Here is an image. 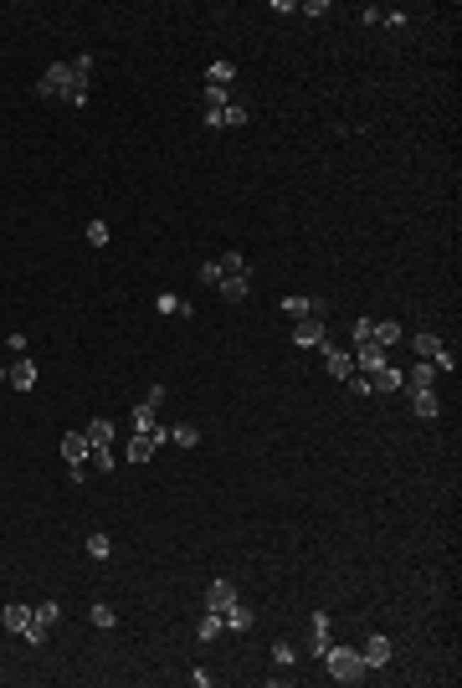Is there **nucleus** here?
<instances>
[{
	"label": "nucleus",
	"mask_w": 462,
	"mask_h": 688,
	"mask_svg": "<svg viewBox=\"0 0 462 688\" xmlns=\"http://www.w3.org/2000/svg\"><path fill=\"white\" fill-rule=\"evenodd\" d=\"M57 616H62L57 601H41V606H31V621H36V627H57Z\"/></svg>",
	"instance_id": "19"
},
{
	"label": "nucleus",
	"mask_w": 462,
	"mask_h": 688,
	"mask_svg": "<svg viewBox=\"0 0 462 688\" xmlns=\"http://www.w3.org/2000/svg\"><path fill=\"white\" fill-rule=\"evenodd\" d=\"M411 350L422 355V360H431L436 350H442V339H436V334H416V339H411Z\"/></svg>",
	"instance_id": "23"
},
{
	"label": "nucleus",
	"mask_w": 462,
	"mask_h": 688,
	"mask_svg": "<svg viewBox=\"0 0 462 688\" xmlns=\"http://www.w3.org/2000/svg\"><path fill=\"white\" fill-rule=\"evenodd\" d=\"M57 98H62V103H72V109H82V103H87V77H72Z\"/></svg>",
	"instance_id": "17"
},
{
	"label": "nucleus",
	"mask_w": 462,
	"mask_h": 688,
	"mask_svg": "<svg viewBox=\"0 0 462 688\" xmlns=\"http://www.w3.org/2000/svg\"><path fill=\"white\" fill-rule=\"evenodd\" d=\"M324 658H329V673H334L339 683H360V678L370 673V668H365V658H360V653H349V648H329Z\"/></svg>",
	"instance_id": "1"
},
{
	"label": "nucleus",
	"mask_w": 462,
	"mask_h": 688,
	"mask_svg": "<svg viewBox=\"0 0 462 688\" xmlns=\"http://www.w3.org/2000/svg\"><path fill=\"white\" fill-rule=\"evenodd\" d=\"M216 288H221V293L231 298V304H241V298H247V293H252V283H247V272H236V277H221V283H216Z\"/></svg>",
	"instance_id": "12"
},
{
	"label": "nucleus",
	"mask_w": 462,
	"mask_h": 688,
	"mask_svg": "<svg viewBox=\"0 0 462 688\" xmlns=\"http://www.w3.org/2000/svg\"><path fill=\"white\" fill-rule=\"evenodd\" d=\"M282 314H288L293 324H298V318H308V314H314V298H298V293H293V298H282Z\"/></svg>",
	"instance_id": "18"
},
{
	"label": "nucleus",
	"mask_w": 462,
	"mask_h": 688,
	"mask_svg": "<svg viewBox=\"0 0 462 688\" xmlns=\"http://www.w3.org/2000/svg\"><path fill=\"white\" fill-rule=\"evenodd\" d=\"M411 411L422 416V421H431V416H436V396H431V391H411Z\"/></svg>",
	"instance_id": "16"
},
{
	"label": "nucleus",
	"mask_w": 462,
	"mask_h": 688,
	"mask_svg": "<svg viewBox=\"0 0 462 688\" xmlns=\"http://www.w3.org/2000/svg\"><path fill=\"white\" fill-rule=\"evenodd\" d=\"M170 432H165V426H149V432H134V442H128V462H149L154 453H160V442H165Z\"/></svg>",
	"instance_id": "3"
},
{
	"label": "nucleus",
	"mask_w": 462,
	"mask_h": 688,
	"mask_svg": "<svg viewBox=\"0 0 462 688\" xmlns=\"http://www.w3.org/2000/svg\"><path fill=\"white\" fill-rule=\"evenodd\" d=\"M195 277H201L206 288H216V283H221V267H216V262H201V267H195Z\"/></svg>",
	"instance_id": "32"
},
{
	"label": "nucleus",
	"mask_w": 462,
	"mask_h": 688,
	"mask_svg": "<svg viewBox=\"0 0 462 688\" xmlns=\"http://www.w3.org/2000/svg\"><path fill=\"white\" fill-rule=\"evenodd\" d=\"M87 555H93V560H108V555H114V545H108V534H87Z\"/></svg>",
	"instance_id": "27"
},
{
	"label": "nucleus",
	"mask_w": 462,
	"mask_h": 688,
	"mask_svg": "<svg viewBox=\"0 0 462 688\" xmlns=\"http://www.w3.org/2000/svg\"><path fill=\"white\" fill-rule=\"evenodd\" d=\"M231 77H236V67H231L226 57H216V62H211V88H226Z\"/></svg>",
	"instance_id": "20"
},
{
	"label": "nucleus",
	"mask_w": 462,
	"mask_h": 688,
	"mask_svg": "<svg viewBox=\"0 0 462 688\" xmlns=\"http://www.w3.org/2000/svg\"><path fill=\"white\" fill-rule=\"evenodd\" d=\"M216 267H221V277H236V272H247V257H241V252H226Z\"/></svg>",
	"instance_id": "26"
},
{
	"label": "nucleus",
	"mask_w": 462,
	"mask_h": 688,
	"mask_svg": "<svg viewBox=\"0 0 462 688\" xmlns=\"http://www.w3.org/2000/svg\"><path fill=\"white\" fill-rule=\"evenodd\" d=\"M87 462H93L98 472H114L119 462H114V453H108V447H93V453H87Z\"/></svg>",
	"instance_id": "29"
},
{
	"label": "nucleus",
	"mask_w": 462,
	"mask_h": 688,
	"mask_svg": "<svg viewBox=\"0 0 462 688\" xmlns=\"http://www.w3.org/2000/svg\"><path fill=\"white\" fill-rule=\"evenodd\" d=\"M324 318L319 314H308V318H298V329H293V344H303V350H324Z\"/></svg>",
	"instance_id": "4"
},
{
	"label": "nucleus",
	"mask_w": 462,
	"mask_h": 688,
	"mask_svg": "<svg viewBox=\"0 0 462 688\" xmlns=\"http://www.w3.org/2000/svg\"><path fill=\"white\" fill-rule=\"evenodd\" d=\"M87 442H93V447H108V442H114V421H108V416L87 421Z\"/></svg>",
	"instance_id": "13"
},
{
	"label": "nucleus",
	"mask_w": 462,
	"mask_h": 688,
	"mask_svg": "<svg viewBox=\"0 0 462 688\" xmlns=\"http://www.w3.org/2000/svg\"><path fill=\"white\" fill-rule=\"evenodd\" d=\"M324 360H329V375H334V380H349V375H355V355L329 350V344H324Z\"/></svg>",
	"instance_id": "9"
},
{
	"label": "nucleus",
	"mask_w": 462,
	"mask_h": 688,
	"mask_svg": "<svg viewBox=\"0 0 462 688\" xmlns=\"http://www.w3.org/2000/svg\"><path fill=\"white\" fill-rule=\"evenodd\" d=\"M370 339H375V344H395V339H401V324H395V318H385V324L370 329Z\"/></svg>",
	"instance_id": "22"
},
{
	"label": "nucleus",
	"mask_w": 462,
	"mask_h": 688,
	"mask_svg": "<svg viewBox=\"0 0 462 688\" xmlns=\"http://www.w3.org/2000/svg\"><path fill=\"white\" fill-rule=\"evenodd\" d=\"M236 601V591H231V580H216V586L206 591V611H226Z\"/></svg>",
	"instance_id": "11"
},
{
	"label": "nucleus",
	"mask_w": 462,
	"mask_h": 688,
	"mask_svg": "<svg viewBox=\"0 0 462 688\" xmlns=\"http://www.w3.org/2000/svg\"><path fill=\"white\" fill-rule=\"evenodd\" d=\"M170 437H175V442H180V447H195V442H201V432H195V426H190V421H180V426H170Z\"/></svg>",
	"instance_id": "28"
},
{
	"label": "nucleus",
	"mask_w": 462,
	"mask_h": 688,
	"mask_svg": "<svg viewBox=\"0 0 462 688\" xmlns=\"http://www.w3.org/2000/svg\"><path fill=\"white\" fill-rule=\"evenodd\" d=\"M221 616H226V627H236V632H247V627H252V606H241V601H231Z\"/></svg>",
	"instance_id": "14"
},
{
	"label": "nucleus",
	"mask_w": 462,
	"mask_h": 688,
	"mask_svg": "<svg viewBox=\"0 0 462 688\" xmlns=\"http://www.w3.org/2000/svg\"><path fill=\"white\" fill-rule=\"evenodd\" d=\"M87 247H108V221H87Z\"/></svg>",
	"instance_id": "31"
},
{
	"label": "nucleus",
	"mask_w": 462,
	"mask_h": 688,
	"mask_svg": "<svg viewBox=\"0 0 462 688\" xmlns=\"http://www.w3.org/2000/svg\"><path fill=\"white\" fill-rule=\"evenodd\" d=\"M0 385H6V370H0Z\"/></svg>",
	"instance_id": "37"
},
{
	"label": "nucleus",
	"mask_w": 462,
	"mask_h": 688,
	"mask_svg": "<svg viewBox=\"0 0 462 688\" xmlns=\"http://www.w3.org/2000/svg\"><path fill=\"white\" fill-rule=\"evenodd\" d=\"M365 380H370V391H401V370L395 365H375Z\"/></svg>",
	"instance_id": "8"
},
{
	"label": "nucleus",
	"mask_w": 462,
	"mask_h": 688,
	"mask_svg": "<svg viewBox=\"0 0 462 688\" xmlns=\"http://www.w3.org/2000/svg\"><path fill=\"white\" fill-rule=\"evenodd\" d=\"M154 309H160V314H190V304H185V298H175V293H160V298H154Z\"/></svg>",
	"instance_id": "24"
},
{
	"label": "nucleus",
	"mask_w": 462,
	"mask_h": 688,
	"mask_svg": "<svg viewBox=\"0 0 462 688\" xmlns=\"http://www.w3.org/2000/svg\"><path fill=\"white\" fill-rule=\"evenodd\" d=\"M273 658H277V662H282V668H293V658H298V653H293V648H288V642H273Z\"/></svg>",
	"instance_id": "35"
},
{
	"label": "nucleus",
	"mask_w": 462,
	"mask_h": 688,
	"mask_svg": "<svg viewBox=\"0 0 462 688\" xmlns=\"http://www.w3.org/2000/svg\"><path fill=\"white\" fill-rule=\"evenodd\" d=\"M226 88H206V113H216V109H226Z\"/></svg>",
	"instance_id": "33"
},
{
	"label": "nucleus",
	"mask_w": 462,
	"mask_h": 688,
	"mask_svg": "<svg viewBox=\"0 0 462 688\" xmlns=\"http://www.w3.org/2000/svg\"><path fill=\"white\" fill-rule=\"evenodd\" d=\"M375 365H385V344H375V339H360V350H355V370H360V375H370Z\"/></svg>",
	"instance_id": "5"
},
{
	"label": "nucleus",
	"mask_w": 462,
	"mask_h": 688,
	"mask_svg": "<svg viewBox=\"0 0 462 688\" xmlns=\"http://www.w3.org/2000/svg\"><path fill=\"white\" fill-rule=\"evenodd\" d=\"M87 453H93L87 432H67V437H62V457H67V462H87Z\"/></svg>",
	"instance_id": "7"
},
{
	"label": "nucleus",
	"mask_w": 462,
	"mask_h": 688,
	"mask_svg": "<svg viewBox=\"0 0 462 688\" xmlns=\"http://www.w3.org/2000/svg\"><path fill=\"white\" fill-rule=\"evenodd\" d=\"M360 658H365V668H380V662H390V637H370L365 648H360Z\"/></svg>",
	"instance_id": "6"
},
{
	"label": "nucleus",
	"mask_w": 462,
	"mask_h": 688,
	"mask_svg": "<svg viewBox=\"0 0 462 688\" xmlns=\"http://www.w3.org/2000/svg\"><path fill=\"white\" fill-rule=\"evenodd\" d=\"M431 365H416V370H411V391H431Z\"/></svg>",
	"instance_id": "30"
},
{
	"label": "nucleus",
	"mask_w": 462,
	"mask_h": 688,
	"mask_svg": "<svg viewBox=\"0 0 462 688\" xmlns=\"http://www.w3.org/2000/svg\"><path fill=\"white\" fill-rule=\"evenodd\" d=\"M72 77H82V72L72 67V62H52V67H47V72L36 77V98H57V93L67 88Z\"/></svg>",
	"instance_id": "2"
},
{
	"label": "nucleus",
	"mask_w": 462,
	"mask_h": 688,
	"mask_svg": "<svg viewBox=\"0 0 462 688\" xmlns=\"http://www.w3.org/2000/svg\"><path fill=\"white\" fill-rule=\"evenodd\" d=\"M6 385H16V391H31V385H36V365H31V360H16L11 370H6Z\"/></svg>",
	"instance_id": "10"
},
{
	"label": "nucleus",
	"mask_w": 462,
	"mask_h": 688,
	"mask_svg": "<svg viewBox=\"0 0 462 688\" xmlns=\"http://www.w3.org/2000/svg\"><path fill=\"white\" fill-rule=\"evenodd\" d=\"M0 621H6V632H26L31 627V606H6Z\"/></svg>",
	"instance_id": "15"
},
{
	"label": "nucleus",
	"mask_w": 462,
	"mask_h": 688,
	"mask_svg": "<svg viewBox=\"0 0 462 688\" xmlns=\"http://www.w3.org/2000/svg\"><path fill=\"white\" fill-rule=\"evenodd\" d=\"M134 432H149V426H160V416H154V406H134Z\"/></svg>",
	"instance_id": "25"
},
{
	"label": "nucleus",
	"mask_w": 462,
	"mask_h": 688,
	"mask_svg": "<svg viewBox=\"0 0 462 688\" xmlns=\"http://www.w3.org/2000/svg\"><path fill=\"white\" fill-rule=\"evenodd\" d=\"M21 637H26V642H36V648H41V642H47V637H52V627H36V621H31V627H26V632H21Z\"/></svg>",
	"instance_id": "36"
},
{
	"label": "nucleus",
	"mask_w": 462,
	"mask_h": 688,
	"mask_svg": "<svg viewBox=\"0 0 462 688\" xmlns=\"http://www.w3.org/2000/svg\"><path fill=\"white\" fill-rule=\"evenodd\" d=\"M93 627H114V606H108V601L93 606Z\"/></svg>",
	"instance_id": "34"
},
{
	"label": "nucleus",
	"mask_w": 462,
	"mask_h": 688,
	"mask_svg": "<svg viewBox=\"0 0 462 688\" xmlns=\"http://www.w3.org/2000/svg\"><path fill=\"white\" fill-rule=\"evenodd\" d=\"M221 632H226V616H221V611H206V621H201V642L221 637Z\"/></svg>",
	"instance_id": "21"
}]
</instances>
